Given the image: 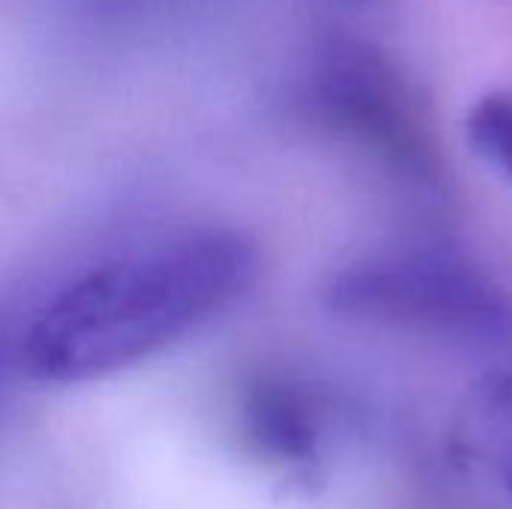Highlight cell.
<instances>
[{
	"mask_svg": "<svg viewBox=\"0 0 512 509\" xmlns=\"http://www.w3.org/2000/svg\"><path fill=\"white\" fill-rule=\"evenodd\" d=\"M468 444L512 492V372H492L468 396Z\"/></svg>",
	"mask_w": 512,
	"mask_h": 509,
	"instance_id": "5",
	"label": "cell"
},
{
	"mask_svg": "<svg viewBox=\"0 0 512 509\" xmlns=\"http://www.w3.org/2000/svg\"><path fill=\"white\" fill-rule=\"evenodd\" d=\"M258 276L255 246L204 228L93 267L45 303L21 366L45 384H84L180 342L237 303Z\"/></svg>",
	"mask_w": 512,
	"mask_h": 509,
	"instance_id": "1",
	"label": "cell"
},
{
	"mask_svg": "<svg viewBox=\"0 0 512 509\" xmlns=\"http://www.w3.org/2000/svg\"><path fill=\"white\" fill-rule=\"evenodd\" d=\"M468 141L512 183V96L489 93L468 111Z\"/></svg>",
	"mask_w": 512,
	"mask_h": 509,
	"instance_id": "6",
	"label": "cell"
},
{
	"mask_svg": "<svg viewBox=\"0 0 512 509\" xmlns=\"http://www.w3.org/2000/svg\"><path fill=\"white\" fill-rule=\"evenodd\" d=\"M327 306L354 321L432 333L483 351L512 348V300L477 267L447 252H405L345 267Z\"/></svg>",
	"mask_w": 512,
	"mask_h": 509,
	"instance_id": "2",
	"label": "cell"
},
{
	"mask_svg": "<svg viewBox=\"0 0 512 509\" xmlns=\"http://www.w3.org/2000/svg\"><path fill=\"white\" fill-rule=\"evenodd\" d=\"M240 420L258 456L279 465H309L318 459L321 420L315 402L300 387L276 378L249 384Z\"/></svg>",
	"mask_w": 512,
	"mask_h": 509,
	"instance_id": "4",
	"label": "cell"
},
{
	"mask_svg": "<svg viewBox=\"0 0 512 509\" xmlns=\"http://www.w3.org/2000/svg\"><path fill=\"white\" fill-rule=\"evenodd\" d=\"M312 93L336 129L375 150L390 168L417 180L435 177L438 156L420 108L399 69L375 45L351 36L327 42L315 63Z\"/></svg>",
	"mask_w": 512,
	"mask_h": 509,
	"instance_id": "3",
	"label": "cell"
}]
</instances>
